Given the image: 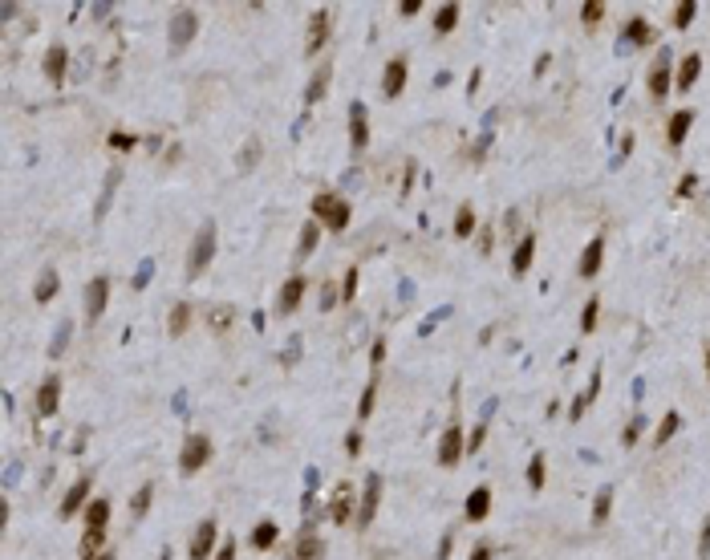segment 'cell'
<instances>
[{"label": "cell", "instance_id": "obj_20", "mask_svg": "<svg viewBox=\"0 0 710 560\" xmlns=\"http://www.w3.org/2000/svg\"><path fill=\"white\" fill-rule=\"evenodd\" d=\"M690 122H694V110H678V114H670V122H666V142H670V146H682L686 135H690Z\"/></svg>", "mask_w": 710, "mask_h": 560}, {"label": "cell", "instance_id": "obj_40", "mask_svg": "<svg viewBox=\"0 0 710 560\" xmlns=\"http://www.w3.org/2000/svg\"><path fill=\"white\" fill-rule=\"evenodd\" d=\"M544 467H548V459H544V455H532V463H528V487H532V491L544 487Z\"/></svg>", "mask_w": 710, "mask_h": 560}, {"label": "cell", "instance_id": "obj_17", "mask_svg": "<svg viewBox=\"0 0 710 560\" xmlns=\"http://www.w3.org/2000/svg\"><path fill=\"white\" fill-rule=\"evenodd\" d=\"M601 260H605V235H593V240H589V248L580 252V264H576V272H580L585 280H593L596 272H601Z\"/></svg>", "mask_w": 710, "mask_h": 560}, {"label": "cell", "instance_id": "obj_16", "mask_svg": "<svg viewBox=\"0 0 710 560\" xmlns=\"http://www.w3.org/2000/svg\"><path fill=\"white\" fill-rule=\"evenodd\" d=\"M301 296H305V276H288L285 289H280V296H276V313H280V317L296 313V309H301Z\"/></svg>", "mask_w": 710, "mask_h": 560}, {"label": "cell", "instance_id": "obj_42", "mask_svg": "<svg viewBox=\"0 0 710 560\" xmlns=\"http://www.w3.org/2000/svg\"><path fill=\"white\" fill-rule=\"evenodd\" d=\"M694 13H698V4H694V0H682V4H674V25H678V29H686V25L694 20Z\"/></svg>", "mask_w": 710, "mask_h": 560}, {"label": "cell", "instance_id": "obj_18", "mask_svg": "<svg viewBox=\"0 0 710 560\" xmlns=\"http://www.w3.org/2000/svg\"><path fill=\"white\" fill-rule=\"evenodd\" d=\"M406 90V57L385 61L382 69V97H398Z\"/></svg>", "mask_w": 710, "mask_h": 560}, {"label": "cell", "instance_id": "obj_57", "mask_svg": "<svg viewBox=\"0 0 710 560\" xmlns=\"http://www.w3.org/2000/svg\"><path fill=\"white\" fill-rule=\"evenodd\" d=\"M418 8H423V0H402V4H398V13H402V17H414Z\"/></svg>", "mask_w": 710, "mask_h": 560}, {"label": "cell", "instance_id": "obj_21", "mask_svg": "<svg viewBox=\"0 0 710 560\" xmlns=\"http://www.w3.org/2000/svg\"><path fill=\"white\" fill-rule=\"evenodd\" d=\"M621 41H625V45H650V41H653L650 20H646V17H629V20H625V29H621Z\"/></svg>", "mask_w": 710, "mask_h": 560}, {"label": "cell", "instance_id": "obj_60", "mask_svg": "<svg viewBox=\"0 0 710 560\" xmlns=\"http://www.w3.org/2000/svg\"><path fill=\"white\" fill-rule=\"evenodd\" d=\"M146 280H151V260H146V264H142V268H138V280H135V285H138V289H142V285H146Z\"/></svg>", "mask_w": 710, "mask_h": 560}, {"label": "cell", "instance_id": "obj_56", "mask_svg": "<svg viewBox=\"0 0 710 560\" xmlns=\"http://www.w3.org/2000/svg\"><path fill=\"white\" fill-rule=\"evenodd\" d=\"M215 560H235V540H224V544H219Z\"/></svg>", "mask_w": 710, "mask_h": 560}, {"label": "cell", "instance_id": "obj_22", "mask_svg": "<svg viewBox=\"0 0 710 560\" xmlns=\"http://www.w3.org/2000/svg\"><path fill=\"white\" fill-rule=\"evenodd\" d=\"M487 512H491V487H475L467 496V520L479 524V520H487Z\"/></svg>", "mask_w": 710, "mask_h": 560}, {"label": "cell", "instance_id": "obj_8", "mask_svg": "<svg viewBox=\"0 0 710 560\" xmlns=\"http://www.w3.org/2000/svg\"><path fill=\"white\" fill-rule=\"evenodd\" d=\"M329 25H333V13H329V8H317V13L308 17V33H305V53L308 57L321 53V45L329 41Z\"/></svg>", "mask_w": 710, "mask_h": 560}, {"label": "cell", "instance_id": "obj_12", "mask_svg": "<svg viewBox=\"0 0 710 560\" xmlns=\"http://www.w3.org/2000/svg\"><path fill=\"white\" fill-rule=\"evenodd\" d=\"M674 90V74H670V49H662L657 53V61H653V69H650V94L662 102V97Z\"/></svg>", "mask_w": 710, "mask_h": 560}, {"label": "cell", "instance_id": "obj_19", "mask_svg": "<svg viewBox=\"0 0 710 560\" xmlns=\"http://www.w3.org/2000/svg\"><path fill=\"white\" fill-rule=\"evenodd\" d=\"M532 260H536V235H519V244L512 248V272L516 276H524V272L532 268Z\"/></svg>", "mask_w": 710, "mask_h": 560}, {"label": "cell", "instance_id": "obj_58", "mask_svg": "<svg viewBox=\"0 0 710 560\" xmlns=\"http://www.w3.org/2000/svg\"><path fill=\"white\" fill-rule=\"evenodd\" d=\"M694 183H698V179H694V175H686V179L678 183V195H690V191H694Z\"/></svg>", "mask_w": 710, "mask_h": 560}, {"label": "cell", "instance_id": "obj_25", "mask_svg": "<svg viewBox=\"0 0 710 560\" xmlns=\"http://www.w3.org/2000/svg\"><path fill=\"white\" fill-rule=\"evenodd\" d=\"M329 74H333V65L321 61V69L313 74V81H308V90H305V106H317V102L329 94Z\"/></svg>", "mask_w": 710, "mask_h": 560}, {"label": "cell", "instance_id": "obj_45", "mask_svg": "<svg viewBox=\"0 0 710 560\" xmlns=\"http://www.w3.org/2000/svg\"><path fill=\"white\" fill-rule=\"evenodd\" d=\"M135 146H138V138L126 135V130H114V135H110V151H135Z\"/></svg>", "mask_w": 710, "mask_h": 560}, {"label": "cell", "instance_id": "obj_54", "mask_svg": "<svg viewBox=\"0 0 710 560\" xmlns=\"http://www.w3.org/2000/svg\"><path fill=\"white\" fill-rule=\"evenodd\" d=\"M710 556V520L702 524V540H698V560H706Z\"/></svg>", "mask_w": 710, "mask_h": 560}, {"label": "cell", "instance_id": "obj_29", "mask_svg": "<svg viewBox=\"0 0 710 560\" xmlns=\"http://www.w3.org/2000/svg\"><path fill=\"white\" fill-rule=\"evenodd\" d=\"M276 536H280V528H276V524L272 520H260L256 524V528H252V548H260V552H264V548H272V544H276Z\"/></svg>", "mask_w": 710, "mask_h": 560}, {"label": "cell", "instance_id": "obj_41", "mask_svg": "<svg viewBox=\"0 0 710 560\" xmlns=\"http://www.w3.org/2000/svg\"><path fill=\"white\" fill-rule=\"evenodd\" d=\"M231 317H235V313H231V305H215L212 317H207V321H212V333H224V329L231 325Z\"/></svg>", "mask_w": 710, "mask_h": 560}, {"label": "cell", "instance_id": "obj_39", "mask_svg": "<svg viewBox=\"0 0 710 560\" xmlns=\"http://www.w3.org/2000/svg\"><path fill=\"white\" fill-rule=\"evenodd\" d=\"M596 313H601V296H589L585 313H580V333H593L596 329Z\"/></svg>", "mask_w": 710, "mask_h": 560}, {"label": "cell", "instance_id": "obj_59", "mask_svg": "<svg viewBox=\"0 0 710 560\" xmlns=\"http://www.w3.org/2000/svg\"><path fill=\"white\" fill-rule=\"evenodd\" d=\"M471 560H491V548H487V544H475V552H471Z\"/></svg>", "mask_w": 710, "mask_h": 560}, {"label": "cell", "instance_id": "obj_14", "mask_svg": "<svg viewBox=\"0 0 710 560\" xmlns=\"http://www.w3.org/2000/svg\"><path fill=\"white\" fill-rule=\"evenodd\" d=\"M57 406H61V378L57 374H49V378L41 382V390H37V414L41 418H49V414H57Z\"/></svg>", "mask_w": 710, "mask_h": 560}, {"label": "cell", "instance_id": "obj_27", "mask_svg": "<svg viewBox=\"0 0 710 560\" xmlns=\"http://www.w3.org/2000/svg\"><path fill=\"white\" fill-rule=\"evenodd\" d=\"M57 296V268H41V280H37V289H33V301L37 305H49Z\"/></svg>", "mask_w": 710, "mask_h": 560}, {"label": "cell", "instance_id": "obj_33", "mask_svg": "<svg viewBox=\"0 0 710 560\" xmlns=\"http://www.w3.org/2000/svg\"><path fill=\"white\" fill-rule=\"evenodd\" d=\"M609 507H613V487H601L593 500V524L601 528V524L609 520Z\"/></svg>", "mask_w": 710, "mask_h": 560}, {"label": "cell", "instance_id": "obj_6", "mask_svg": "<svg viewBox=\"0 0 710 560\" xmlns=\"http://www.w3.org/2000/svg\"><path fill=\"white\" fill-rule=\"evenodd\" d=\"M215 536H219V528L215 520H199L191 532V540H187V556L191 560H207L215 552Z\"/></svg>", "mask_w": 710, "mask_h": 560}, {"label": "cell", "instance_id": "obj_2", "mask_svg": "<svg viewBox=\"0 0 710 560\" xmlns=\"http://www.w3.org/2000/svg\"><path fill=\"white\" fill-rule=\"evenodd\" d=\"M215 260V224H203L191 240V252H187V276H203L207 264Z\"/></svg>", "mask_w": 710, "mask_h": 560}, {"label": "cell", "instance_id": "obj_24", "mask_svg": "<svg viewBox=\"0 0 710 560\" xmlns=\"http://www.w3.org/2000/svg\"><path fill=\"white\" fill-rule=\"evenodd\" d=\"M110 524V500H90L86 503V532H106Z\"/></svg>", "mask_w": 710, "mask_h": 560}, {"label": "cell", "instance_id": "obj_28", "mask_svg": "<svg viewBox=\"0 0 710 560\" xmlns=\"http://www.w3.org/2000/svg\"><path fill=\"white\" fill-rule=\"evenodd\" d=\"M187 329H191V305L179 301V305L171 309V317H167V333H171V337H183Z\"/></svg>", "mask_w": 710, "mask_h": 560}, {"label": "cell", "instance_id": "obj_44", "mask_svg": "<svg viewBox=\"0 0 710 560\" xmlns=\"http://www.w3.org/2000/svg\"><path fill=\"white\" fill-rule=\"evenodd\" d=\"M102 544H106V532H86L81 536V556H97Z\"/></svg>", "mask_w": 710, "mask_h": 560}, {"label": "cell", "instance_id": "obj_10", "mask_svg": "<svg viewBox=\"0 0 710 560\" xmlns=\"http://www.w3.org/2000/svg\"><path fill=\"white\" fill-rule=\"evenodd\" d=\"M106 305H110V280H106V276H94V280L86 285V321L94 325L97 317L106 313Z\"/></svg>", "mask_w": 710, "mask_h": 560}, {"label": "cell", "instance_id": "obj_51", "mask_svg": "<svg viewBox=\"0 0 710 560\" xmlns=\"http://www.w3.org/2000/svg\"><path fill=\"white\" fill-rule=\"evenodd\" d=\"M369 362H374V369L385 362V337H378V341H374V349H369Z\"/></svg>", "mask_w": 710, "mask_h": 560}, {"label": "cell", "instance_id": "obj_15", "mask_svg": "<svg viewBox=\"0 0 710 560\" xmlns=\"http://www.w3.org/2000/svg\"><path fill=\"white\" fill-rule=\"evenodd\" d=\"M41 69H45V78L61 86L65 81V69H69V53H65V45H49L45 49V61H41Z\"/></svg>", "mask_w": 710, "mask_h": 560}, {"label": "cell", "instance_id": "obj_55", "mask_svg": "<svg viewBox=\"0 0 710 560\" xmlns=\"http://www.w3.org/2000/svg\"><path fill=\"white\" fill-rule=\"evenodd\" d=\"M491 248H496V240H491V228H483V232H479V252H483V256H491Z\"/></svg>", "mask_w": 710, "mask_h": 560}, {"label": "cell", "instance_id": "obj_4", "mask_svg": "<svg viewBox=\"0 0 710 560\" xmlns=\"http://www.w3.org/2000/svg\"><path fill=\"white\" fill-rule=\"evenodd\" d=\"M199 33V13L195 8H175L171 13V29H167V41H171V53H183L187 45Z\"/></svg>", "mask_w": 710, "mask_h": 560}, {"label": "cell", "instance_id": "obj_13", "mask_svg": "<svg viewBox=\"0 0 710 560\" xmlns=\"http://www.w3.org/2000/svg\"><path fill=\"white\" fill-rule=\"evenodd\" d=\"M349 146H353L357 155L369 146V118H365L362 102H353V106H349Z\"/></svg>", "mask_w": 710, "mask_h": 560}, {"label": "cell", "instance_id": "obj_50", "mask_svg": "<svg viewBox=\"0 0 710 560\" xmlns=\"http://www.w3.org/2000/svg\"><path fill=\"white\" fill-rule=\"evenodd\" d=\"M353 292H357V268H349L346 285H341V296H346V301H353Z\"/></svg>", "mask_w": 710, "mask_h": 560}, {"label": "cell", "instance_id": "obj_30", "mask_svg": "<svg viewBox=\"0 0 710 560\" xmlns=\"http://www.w3.org/2000/svg\"><path fill=\"white\" fill-rule=\"evenodd\" d=\"M317 240H321V224H317V219H308L305 228H301V244H296V256H301V260H308V256L317 252Z\"/></svg>", "mask_w": 710, "mask_h": 560}, {"label": "cell", "instance_id": "obj_48", "mask_svg": "<svg viewBox=\"0 0 710 560\" xmlns=\"http://www.w3.org/2000/svg\"><path fill=\"white\" fill-rule=\"evenodd\" d=\"M483 439H487V426H475V430H471V435H467V451H471V455H475V451H479L483 446Z\"/></svg>", "mask_w": 710, "mask_h": 560}, {"label": "cell", "instance_id": "obj_35", "mask_svg": "<svg viewBox=\"0 0 710 560\" xmlns=\"http://www.w3.org/2000/svg\"><path fill=\"white\" fill-rule=\"evenodd\" d=\"M455 235H459V240L475 235V212H471V203H463L459 215H455Z\"/></svg>", "mask_w": 710, "mask_h": 560}, {"label": "cell", "instance_id": "obj_52", "mask_svg": "<svg viewBox=\"0 0 710 560\" xmlns=\"http://www.w3.org/2000/svg\"><path fill=\"white\" fill-rule=\"evenodd\" d=\"M333 305H337V289H333V285H321V309H333Z\"/></svg>", "mask_w": 710, "mask_h": 560}, {"label": "cell", "instance_id": "obj_9", "mask_svg": "<svg viewBox=\"0 0 710 560\" xmlns=\"http://www.w3.org/2000/svg\"><path fill=\"white\" fill-rule=\"evenodd\" d=\"M90 491H94V475L74 479V487H69V491H65V500H61V520H69V516H77V512H86Z\"/></svg>", "mask_w": 710, "mask_h": 560}, {"label": "cell", "instance_id": "obj_43", "mask_svg": "<svg viewBox=\"0 0 710 560\" xmlns=\"http://www.w3.org/2000/svg\"><path fill=\"white\" fill-rule=\"evenodd\" d=\"M264 155V146H260V138H252L248 146H244V158H240V171H252V163H260Z\"/></svg>", "mask_w": 710, "mask_h": 560}, {"label": "cell", "instance_id": "obj_53", "mask_svg": "<svg viewBox=\"0 0 710 560\" xmlns=\"http://www.w3.org/2000/svg\"><path fill=\"white\" fill-rule=\"evenodd\" d=\"M346 451L349 455H362V430H349L346 435Z\"/></svg>", "mask_w": 710, "mask_h": 560}, {"label": "cell", "instance_id": "obj_37", "mask_svg": "<svg viewBox=\"0 0 710 560\" xmlns=\"http://www.w3.org/2000/svg\"><path fill=\"white\" fill-rule=\"evenodd\" d=\"M374 402H378V374H374V378H369V386L362 390V402H357V414H362V418H369V414H374Z\"/></svg>", "mask_w": 710, "mask_h": 560}, {"label": "cell", "instance_id": "obj_47", "mask_svg": "<svg viewBox=\"0 0 710 560\" xmlns=\"http://www.w3.org/2000/svg\"><path fill=\"white\" fill-rule=\"evenodd\" d=\"M641 430H646V418H641V414H637L634 423L625 426V435H621V443H625V446H634V443H637V439H641Z\"/></svg>", "mask_w": 710, "mask_h": 560}, {"label": "cell", "instance_id": "obj_46", "mask_svg": "<svg viewBox=\"0 0 710 560\" xmlns=\"http://www.w3.org/2000/svg\"><path fill=\"white\" fill-rule=\"evenodd\" d=\"M580 17H585V25H596V20L605 17V4H601V0H589V4H580Z\"/></svg>", "mask_w": 710, "mask_h": 560}, {"label": "cell", "instance_id": "obj_36", "mask_svg": "<svg viewBox=\"0 0 710 560\" xmlns=\"http://www.w3.org/2000/svg\"><path fill=\"white\" fill-rule=\"evenodd\" d=\"M69 333H74V321H61L57 333H53V341H49V357H61L65 346H69Z\"/></svg>", "mask_w": 710, "mask_h": 560}, {"label": "cell", "instance_id": "obj_3", "mask_svg": "<svg viewBox=\"0 0 710 560\" xmlns=\"http://www.w3.org/2000/svg\"><path fill=\"white\" fill-rule=\"evenodd\" d=\"M207 459H212V439L207 435H187L183 439V451H179V471L183 475H195V471H203L207 467Z\"/></svg>", "mask_w": 710, "mask_h": 560}, {"label": "cell", "instance_id": "obj_61", "mask_svg": "<svg viewBox=\"0 0 710 560\" xmlns=\"http://www.w3.org/2000/svg\"><path fill=\"white\" fill-rule=\"evenodd\" d=\"M86 560H114V552H97V556H86Z\"/></svg>", "mask_w": 710, "mask_h": 560}, {"label": "cell", "instance_id": "obj_34", "mask_svg": "<svg viewBox=\"0 0 710 560\" xmlns=\"http://www.w3.org/2000/svg\"><path fill=\"white\" fill-rule=\"evenodd\" d=\"M118 179H122V171H118V167H110V171H106V187H102V199H97V219H102V215H106V207H110Z\"/></svg>", "mask_w": 710, "mask_h": 560}, {"label": "cell", "instance_id": "obj_1", "mask_svg": "<svg viewBox=\"0 0 710 560\" xmlns=\"http://www.w3.org/2000/svg\"><path fill=\"white\" fill-rule=\"evenodd\" d=\"M308 207H313V219H317L321 228H329V232H346L349 219H353L349 199H341V195H333V191H317Z\"/></svg>", "mask_w": 710, "mask_h": 560}, {"label": "cell", "instance_id": "obj_49", "mask_svg": "<svg viewBox=\"0 0 710 560\" xmlns=\"http://www.w3.org/2000/svg\"><path fill=\"white\" fill-rule=\"evenodd\" d=\"M451 548H455V528H446V532H442V540H439V556H435V560H446V556H451Z\"/></svg>", "mask_w": 710, "mask_h": 560}, {"label": "cell", "instance_id": "obj_11", "mask_svg": "<svg viewBox=\"0 0 710 560\" xmlns=\"http://www.w3.org/2000/svg\"><path fill=\"white\" fill-rule=\"evenodd\" d=\"M362 500L357 491H353V483H337V491H333V503H329V520L333 524H349L353 520V503Z\"/></svg>", "mask_w": 710, "mask_h": 560}, {"label": "cell", "instance_id": "obj_62", "mask_svg": "<svg viewBox=\"0 0 710 560\" xmlns=\"http://www.w3.org/2000/svg\"><path fill=\"white\" fill-rule=\"evenodd\" d=\"M706 378H710V349H706Z\"/></svg>", "mask_w": 710, "mask_h": 560}, {"label": "cell", "instance_id": "obj_7", "mask_svg": "<svg viewBox=\"0 0 710 560\" xmlns=\"http://www.w3.org/2000/svg\"><path fill=\"white\" fill-rule=\"evenodd\" d=\"M467 451V439H463V426L451 418V426L442 430V443H439V467H455Z\"/></svg>", "mask_w": 710, "mask_h": 560}, {"label": "cell", "instance_id": "obj_5", "mask_svg": "<svg viewBox=\"0 0 710 560\" xmlns=\"http://www.w3.org/2000/svg\"><path fill=\"white\" fill-rule=\"evenodd\" d=\"M378 503H382V475H365L362 500H357V528H369V524H374Z\"/></svg>", "mask_w": 710, "mask_h": 560}, {"label": "cell", "instance_id": "obj_26", "mask_svg": "<svg viewBox=\"0 0 710 560\" xmlns=\"http://www.w3.org/2000/svg\"><path fill=\"white\" fill-rule=\"evenodd\" d=\"M321 556H325V540L313 536V532H305L296 540V548H292V560H321Z\"/></svg>", "mask_w": 710, "mask_h": 560}, {"label": "cell", "instance_id": "obj_38", "mask_svg": "<svg viewBox=\"0 0 710 560\" xmlns=\"http://www.w3.org/2000/svg\"><path fill=\"white\" fill-rule=\"evenodd\" d=\"M151 500H154V483H142V487L135 491V503H130V512H135V516H146V512H151Z\"/></svg>", "mask_w": 710, "mask_h": 560}, {"label": "cell", "instance_id": "obj_32", "mask_svg": "<svg viewBox=\"0 0 710 560\" xmlns=\"http://www.w3.org/2000/svg\"><path fill=\"white\" fill-rule=\"evenodd\" d=\"M459 25V4H439V13H435V33H451Z\"/></svg>", "mask_w": 710, "mask_h": 560}, {"label": "cell", "instance_id": "obj_23", "mask_svg": "<svg viewBox=\"0 0 710 560\" xmlns=\"http://www.w3.org/2000/svg\"><path fill=\"white\" fill-rule=\"evenodd\" d=\"M698 74H702V57H698V53H686L682 65H678V74H674V86H678V90H690L694 81H698Z\"/></svg>", "mask_w": 710, "mask_h": 560}, {"label": "cell", "instance_id": "obj_31", "mask_svg": "<svg viewBox=\"0 0 710 560\" xmlns=\"http://www.w3.org/2000/svg\"><path fill=\"white\" fill-rule=\"evenodd\" d=\"M678 426H682V414H678V410H670V414L657 423V430H653V446H666L674 435H678Z\"/></svg>", "mask_w": 710, "mask_h": 560}]
</instances>
